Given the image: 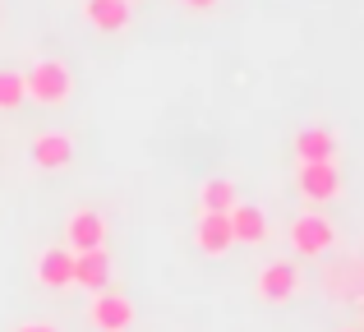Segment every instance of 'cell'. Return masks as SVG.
<instances>
[{"label":"cell","mask_w":364,"mask_h":332,"mask_svg":"<svg viewBox=\"0 0 364 332\" xmlns=\"http://www.w3.org/2000/svg\"><path fill=\"white\" fill-rule=\"evenodd\" d=\"M23 88H28V97H33V102L60 107V102H70L74 79H70V70H65L60 60H42V65H33V70L23 74Z\"/></svg>","instance_id":"obj_1"},{"label":"cell","mask_w":364,"mask_h":332,"mask_svg":"<svg viewBox=\"0 0 364 332\" xmlns=\"http://www.w3.org/2000/svg\"><path fill=\"white\" fill-rule=\"evenodd\" d=\"M88 323L97 328V332H129V323H134V305H129V296H120V291H111V287L92 291Z\"/></svg>","instance_id":"obj_2"},{"label":"cell","mask_w":364,"mask_h":332,"mask_svg":"<svg viewBox=\"0 0 364 332\" xmlns=\"http://www.w3.org/2000/svg\"><path fill=\"white\" fill-rule=\"evenodd\" d=\"M254 291H258V300H263V305H286V300H295L304 291V277H300V268H295V263H267V268L258 272Z\"/></svg>","instance_id":"obj_3"},{"label":"cell","mask_w":364,"mask_h":332,"mask_svg":"<svg viewBox=\"0 0 364 332\" xmlns=\"http://www.w3.org/2000/svg\"><path fill=\"white\" fill-rule=\"evenodd\" d=\"M291 245H295V254H304V259H318V254H328L332 245H337V231H332L328 217L304 213V217L291 222Z\"/></svg>","instance_id":"obj_4"},{"label":"cell","mask_w":364,"mask_h":332,"mask_svg":"<svg viewBox=\"0 0 364 332\" xmlns=\"http://www.w3.org/2000/svg\"><path fill=\"white\" fill-rule=\"evenodd\" d=\"M102 245H107V217L92 213V208L70 213V222H65V250L83 254V250H102Z\"/></svg>","instance_id":"obj_5"},{"label":"cell","mask_w":364,"mask_h":332,"mask_svg":"<svg viewBox=\"0 0 364 332\" xmlns=\"http://www.w3.org/2000/svg\"><path fill=\"white\" fill-rule=\"evenodd\" d=\"M194 245L208 254V259H222L226 250L235 245V231H231V213H203L198 217V231H194Z\"/></svg>","instance_id":"obj_6"},{"label":"cell","mask_w":364,"mask_h":332,"mask_svg":"<svg viewBox=\"0 0 364 332\" xmlns=\"http://www.w3.org/2000/svg\"><path fill=\"white\" fill-rule=\"evenodd\" d=\"M300 194L314 203H328L341 194V176L332 162H300Z\"/></svg>","instance_id":"obj_7"},{"label":"cell","mask_w":364,"mask_h":332,"mask_svg":"<svg viewBox=\"0 0 364 332\" xmlns=\"http://www.w3.org/2000/svg\"><path fill=\"white\" fill-rule=\"evenodd\" d=\"M74 287H83V291H102V287H111V259H107V245H102V250H83V254H74Z\"/></svg>","instance_id":"obj_8"},{"label":"cell","mask_w":364,"mask_h":332,"mask_svg":"<svg viewBox=\"0 0 364 332\" xmlns=\"http://www.w3.org/2000/svg\"><path fill=\"white\" fill-rule=\"evenodd\" d=\"M37 282H42V287H51V291L74 287V254L65 250V245L42 250V259H37Z\"/></svg>","instance_id":"obj_9"},{"label":"cell","mask_w":364,"mask_h":332,"mask_svg":"<svg viewBox=\"0 0 364 332\" xmlns=\"http://www.w3.org/2000/svg\"><path fill=\"white\" fill-rule=\"evenodd\" d=\"M83 14L97 33H124L129 28V0H88Z\"/></svg>","instance_id":"obj_10"},{"label":"cell","mask_w":364,"mask_h":332,"mask_svg":"<svg viewBox=\"0 0 364 332\" xmlns=\"http://www.w3.org/2000/svg\"><path fill=\"white\" fill-rule=\"evenodd\" d=\"M231 231H235V245H263L267 240V217H263V208L235 203L231 208Z\"/></svg>","instance_id":"obj_11"},{"label":"cell","mask_w":364,"mask_h":332,"mask_svg":"<svg viewBox=\"0 0 364 332\" xmlns=\"http://www.w3.org/2000/svg\"><path fill=\"white\" fill-rule=\"evenodd\" d=\"M70 157H74L70 134H37V139H33V162L42 166V171H60V166H70Z\"/></svg>","instance_id":"obj_12"},{"label":"cell","mask_w":364,"mask_h":332,"mask_svg":"<svg viewBox=\"0 0 364 332\" xmlns=\"http://www.w3.org/2000/svg\"><path fill=\"white\" fill-rule=\"evenodd\" d=\"M295 157L300 162H332L337 157V134L332 129H300L295 134Z\"/></svg>","instance_id":"obj_13"},{"label":"cell","mask_w":364,"mask_h":332,"mask_svg":"<svg viewBox=\"0 0 364 332\" xmlns=\"http://www.w3.org/2000/svg\"><path fill=\"white\" fill-rule=\"evenodd\" d=\"M198 203H203V213H231L235 208V185L231 180H208L203 194H198Z\"/></svg>","instance_id":"obj_14"},{"label":"cell","mask_w":364,"mask_h":332,"mask_svg":"<svg viewBox=\"0 0 364 332\" xmlns=\"http://www.w3.org/2000/svg\"><path fill=\"white\" fill-rule=\"evenodd\" d=\"M23 97H28V88H23V74H14V70H0V111H18V107H23Z\"/></svg>","instance_id":"obj_15"},{"label":"cell","mask_w":364,"mask_h":332,"mask_svg":"<svg viewBox=\"0 0 364 332\" xmlns=\"http://www.w3.org/2000/svg\"><path fill=\"white\" fill-rule=\"evenodd\" d=\"M180 5H189V9H213V5H222V0H180Z\"/></svg>","instance_id":"obj_16"},{"label":"cell","mask_w":364,"mask_h":332,"mask_svg":"<svg viewBox=\"0 0 364 332\" xmlns=\"http://www.w3.org/2000/svg\"><path fill=\"white\" fill-rule=\"evenodd\" d=\"M18 332H55V328H51V323H23Z\"/></svg>","instance_id":"obj_17"}]
</instances>
